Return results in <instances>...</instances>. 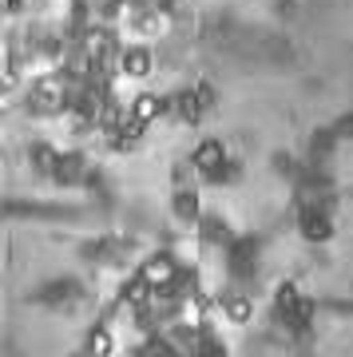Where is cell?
Returning <instances> with one entry per match:
<instances>
[{"mask_svg":"<svg viewBox=\"0 0 353 357\" xmlns=\"http://www.w3.org/2000/svg\"><path fill=\"white\" fill-rule=\"evenodd\" d=\"M151 115H159V99L143 96V99H139V103H136V119H139V124H147Z\"/></svg>","mask_w":353,"mask_h":357,"instance_id":"1","label":"cell"},{"mask_svg":"<svg viewBox=\"0 0 353 357\" xmlns=\"http://www.w3.org/2000/svg\"><path fill=\"white\" fill-rule=\"evenodd\" d=\"M171 278V262H151L147 266V282H167Z\"/></svg>","mask_w":353,"mask_h":357,"instance_id":"2","label":"cell"},{"mask_svg":"<svg viewBox=\"0 0 353 357\" xmlns=\"http://www.w3.org/2000/svg\"><path fill=\"white\" fill-rule=\"evenodd\" d=\"M108 349H111V338H108V333H95V338H92V354L104 357Z\"/></svg>","mask_w":353,"mask_h":357,"instance_id":"3","label":"cell"},{"mask_svg":"<svg viewBox=\"0 0 353 357\" xmlns=\"http://www.w3.org/2000/svg\"><path fill=\"white\" fill-rule=\"evenodd\" d=\"M83 357H92V354H83Z\"/></svg>","mask_w":353,"mask_h":357,"instance_id":"4","label":"cell"}]
</instances>
